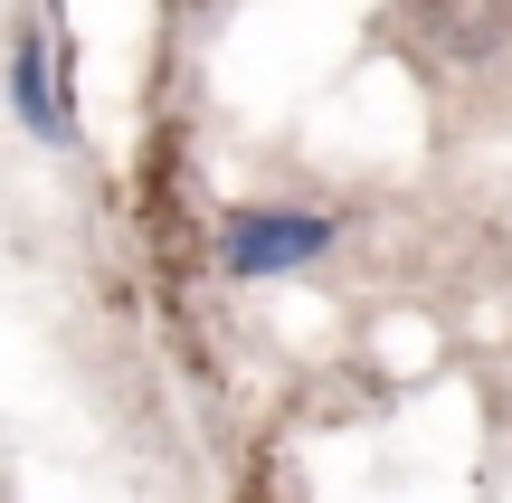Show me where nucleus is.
Returning a JSON list of instances; mask_svg holds the SVG:
<instances>
[{"label": "nucleus", "mask_w": 512, "mask_h": 503, "mask_svg": "<svg viewBox=\"0 0 512 503\" xmlns=\"http://www.w3.org/2000/svg\"><path fill=\"white\" fill-rule=\"evenodd\" d=\"M323 257H332V219H313V209H228L219 228L228 276H304Z\"/></svg>", "instance_id": "f257e3e1"}, {"label": "nucleus", "mask_w": 512, "mask_h": 503, "mask_svg": "<svg viewBox=\"0 0 512 503\" xmlns=\"http://www.w3.org/2000/svg\"><path fill=\"white\" fill-rule=\"evenodd\" d=\"M10 105H19V124H29L38 143H67V86H57V67H48V29L10 38Z\"/></svg>", "instance_id": "f03ea898"}]
</instances>
